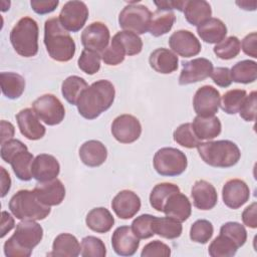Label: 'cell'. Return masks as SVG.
Wrapping results in <instances>:
<instances>
[{
    "label": "cell",
    "instance_id": "6da1fadb",
    "mask_svg": "<svg viewBox=\"0 0 257 257\" xmlns=\"http://www.w3.org/2000/svg\"><path fill=\"white\" fill-rule=\"evenodd\" d=\"M115 89L106 79L94 81L80 94L76 106L79 114L86 119H94L113 103Z\"/></svg>",
    "mask_w": 257,
    "mask_h": 257
},
{
    "label": "cell",
    "instance_id": "7a4b0ae2",
    "mask_svg": "<svg viewBox=\"0 0 257 257\" xmlns=\"http://www.w3.org/2000/svg\"><path fill=\"white\" fill-rule=\"evenodd\" d=\"M43 237V228L32 220H23L16 225L14 234L5 241L3 249L7 257H29Z\"/></svg>",
    "mask_w": 257,
    "mask_h": 257
},
{
    "label": "cell",
    "instance_id": "3957f363",
    "mask_svg": "<svg viewBox=\"0 0 257 257\" xmlns=\"http://www.w3.org/2000/svg\"><path fill=\"white\" fill-rule=\"evenodd\" d=\"M44 44L48 55L58 62H67L75 54V42L57 17L49 18L44 23Z\"/></svg>",
    "mask_w": 257,
    "mask_h": 257
},
{
    "label": "cell",
    "instance_id": "277c9868",
    "mask_svg": "<svg viewBox=\"0 0 257 257\" xmlns=\"http://www.w3.org/2000/svg\"><path fill=\"white\" fill-rule=\"evenodd\" d=\"M197 149L204 163L214 168L233 167L241 158L238 146L229 140L200 143Z\"/></svg>",
    "mask_w": 257,
    "mask_h": 257
},
{
    "label": "cell",
    "instance_id": "5b68a950",
    "mask_svg": "<svg viewBox=\"0 0 257 257\" xmlns=\"http://www.w3.org/2000/svg\"><path fill=\"white\" fill-rule=\"evenodd\" d=\"M39 28L31 17H22L10 32V42L17 54L23 57H33L38 52Z\"/></svg>",
    "mask_w": 257,
    "mask_h": 257
},
{
    "label": "cell",
    "instance_id": "8992f818",
    "mask_svg": "<svg viewBox=\"0 0 257 257\" xmlns=\"http://www.w3.org/2000/svg\"><path fill=\"white\" fill-rule=\"evenodd\" d=\"M8 206L14 217L21 221L43 220L51 212L50 207L42 204L34 191L30 190H19L12 196Z\"/></svg>",
    "mask_w": 257,
    "mask_h": 257
},
{
    "label": "cell",
    "instance_id": "52a82bcc",
    "mask_svg": "<svg viewBox=\"0 0 257 257\" xmlns=\"http://www.w3.org/2000/svg\"><path fill=\"white\" fill-rule=\"evenodd\" d=\"M153 164L159 175L164 177H175L186 171L188 160L181 150L166 147L156 152Z\"/></svg>",
    "mask_w": 257,
    "mask_h": 257
},
{
    "label": "cell",
    "instance_id": "ba28073f",
    "mask_svg": "<svg viewBox=\"0 0 257 257\" xmlns=\"http://www.w3.org/2000/svg\"><path fill=\"white\" fill-rule=\"evenodd\" d=\"M152 14L147 6L133 2L120 11L118 25L123 30L132 31L136 34H144L149 31Z\"/></svg>",
    "mask_w": 257,
    "mask_h": 257
},
{
    "label": "cell",
    "instance_id": "9c48e42d",
    "mask_svg": "<svg viewBox=\"0 0 257 257\" xmlns=\"http://www.w3.org/2000/svg\"><path fill=\"white\" fill-rule=\"evenodd\" d=\"M32 109L36 115L48 125L59 124L65 116L62 102L51 93H46L32 102Z\"/></svg>",
    "mask_w": 257,
    "mask_h": 257
},
{
    "label": "cell",
    "instance_id": "30bf717a",
    "mask_svg": "<svg viewBox=\"0 0 257 257\" xmlns=\"http://www.w3.org/2000/svg\"><path fill=\"white\" fill-rule=\"evenodd\" d=\"M88 18V8L82 1L72 0L66 2L59 13V22L62 27L70 32L79 31Z\"/></svg>",
    "mask_w": 257,
    "mask_h": 257
},
{
    "label": "cell",
    "instance_id": "8fae6325",
    "mask_svg": "<svg viewBox=\"0 0 257 257\" xmlns=\"http://www.w3.org/2000/svg\"><path fill=\"white\" fill-rule=\"evenodd\" d=\"M221 104V95L212 85H203L197 89L193 98V107L197 115L213 116Z\"/></svg>",
    "mask_w": 257,
    "mask_h": 257
},
{
    "label": "cell",
    "instance_id": "7c38bea8",
    "mask_svg": "<svg viewBox=\"0 0 257 257\" xmlns=\"http://www.w3.org/2000/svg\"><path fill=\"white\" fill-rule=\"evenodd\" d=\"M111 134L118 143L132 144L141 137L142 124L132 114H120L111 123Z\"/></svg>",
    "mask_w": 257,
    "mask_h": 257
},
{
    "label": "cell",
    "instance_id": "4fadbf2b",
    "mask_svg": "<svg viewBox=\"0 0 257 257\" xmlns=\"http://www.w3.org/2000/svg\"><path fill=\"white\" fill-rule=\"evenodd\" d=\"M80 38L84 49L101 53L108 46L110 33L103 22L95 21L83 29Z\"/></svg>",
    "mask_w": 257,
    "mask_h": 257
},
{
    "label": "cell",
    "instance_id": "5bb4252c",
    "mask_svg": "<svg viewBox=\"0 0 257 257\" xmlns=\"http://www.w3.org/2000/svg\"><path fill=\"white\" fill-rule=\"evenodd\" d=\"M183 69L179 76V84L187 85L202 81L209 77L213 71V63L211 60L198 57L190 61L182 63Z\"/></svg>",
    "mask_w": 257,
    "mask_h": 257
},
{
    "label": "cell",
    "instance_id": "9a60e30c",
    "mask_svg": "<svg viewBox=\"0 0 257 257\" xmlns=\"http://www.w3.org/2000/svg\"><path fill=\"white\" fill-rule=\"evenodd\" d=\"M170 48L182 57L196 56L201 51V43L189 30H177L169 38Z\"/></svg>",
    "mask_w": 257,
    "mask_h": 257
},
{
    "label": "cell",
    "instance_id": "2e32d148",
    "mask_svg": "<svg viewBox=\"0 0 257 257\" xmlns=\"http://www.w3.org/2000/svg\"><path fill=\"white\" fill-rule=\"evenodd\" d=\"M250 198L248 185L240 179L227 181L222 188V199L224 204L230 209H239Z\"/></svg>",
    "mask_w": 257,
    "mask_h": 257
},
{
    "label": "cell",
    "instance_id": "e0dca14e",
    "mask_svg": "<svg viewBox=\"0 0 257 257\" xmlns=\"http://www.w3.org/2000/svg\"><path fill=\"white\" fill-rule=\"evenodd\" d=\"M15 117L21 135L27 140L37 141L44 137L46 128L39 121V117L32 108L21 109Z\"/></svg>",
    "mask_w": 257,
    "mask_h": 257
},
{
    "label": "cell",
    "instance_id": "ac0fdd59",
    "mask_svg": "<svg viewBox=\"0 0 257 257\" xmlns=\"http://www.w3.org/2000/svg\"><path fill=\"white\" fill-rule=\"evenodd\" d=\"M140 197L131 190L118 192L111 201V208L115 215L122 220L133 218L141 209Z\"/></svg>",
    "mask_w": 257,
    "mask_h": 257
},
{
    "label": "cell",
    "instance_id": "d6986e66",
    "mask_svg": "<svg viewBox=\"0 0 257 257\" xmlns=\"http://www.w3.org/2000/svg\"><path fill=\"white\" fill-rule=\"evenodd\" d=\"M111 246L119 256H133L140 246V239L135 235L132 227L120 226L112 233Z\"/></svg>",
    "mask_w": 257,
    "mask_h": 257
},
{
    "label": "cell",
    "instance_id": "ffe728a7",
    "mask_svg": "<svg viewBox=\"0 0 257 257\" xmlns=\"http://www.w3.org/2000/svg\"><path fill=\"white\" fill-rule=\"evenodd\" d=\"M38 200L46 206H57L65 198V187L57 178L47 182H39L34 188Z\"/></svg>",
    "mask_w": 257,
    "mask_h": 257
},
{
    "label": "cell",
    "instance_id": "44dd1931",
    "mask_svg": "<svg viewBox=\"0 0 257 257\" xmlns=\"http://www.w3.org/2000/svg\"><path fill=\"white\" fill-rule=\"evenodd\" d=\"M31 173L32 177L40 183L51 181L59 175L60 165L52 155L40 154L33 160Z\"/></svg>",
    "mask_w": 257,
    "mask_h": 257
},
{
    "label": "cell",
    "instance_id": "7402d4cb",
    "mask_svg": "<svg viewBox=\"0 0 257 257\" xmlns=\"http://www.w3.org/2000/svg\"><path fill=\"white\" fill-rule=\"evenodd\" d=\"M191 196L194 206L203 211L213 209L218 202V194L215 187L205 180L195 182L191 190Z\"/></svg>",
    "mask_w": 257,
    "mask_h": 257
},
{
    "label": "cell",
    "instance_id": "603a6c76",
    "mask_svg": "<svg viewBox=\"0 0 257 257\" xmlns=\"http://www.w3.org/2000/svg\"><path fill=\"white\" fill-rule=\"evenodd\" d=\"M163 213H165L167 217L173 218L182 223L188 220L191 216L192 206L188 197L179 191L173 193L168 198L164 205Z\"/></svg>",
    "mask_w": 257,
    "mask_h": 257
},
{
    "label": "cell",
    "instance_id": "cb8c5ba5",
    "mask_svg": "<svg viewBox=\"0 0 257 257\" xmlns=\"http://www.w3.org/2000/svg\"><path fill=\"white\" fill-rule=\"evenodd\" d=\"M79 158L87 167H99L106 161L107 150L99 141H86L79 148Z\"/></svg>",
    "mask_w": 257,
    "mask_h": 257
},
{
    "label": "cell",
    "instance_id": "d4e9b609",
    "mask_svg": "<svg viewBox=\"0 0 257 257\" xmlns=\"http://www.w3.org/2000/svg\"><path fill=\"white\" fill-rule=\"evenodd\" d=\"M149 62L155 71L162 74H170L178 69L179 59L172 50L161 47L150 54Z\"/></svg>",
    "mask_w": 257,
    "mask_h": 257
},
{
    "label": "cell",
    "instance_id": "484cf974",
    "mask_svg": "<svg viewBox=\"0 0 257 257\" xmlns=\"http://www.w3.org/2000/svg\"><path fill=\"white\" fill-rule=\"evenodd\" d=\"M197 32L203 41L209 44H217L225 39L227 27L222 20L211 17L197 26Z\"/></svg>",
    "mask_w": 257,
    "mask_h": 257
},
{
    "label": "cell",
    "instance_id": "4316f807",
    "mask_svg": "<svg viewBox=\"0 0 257 257\" xmlns=\"http://www.w3.org/2000/svg\"><path fill=\"white\" fill-rule=\"evenodd\" d=\"M80 254V245L77 238L69 233L57 235L52 244V251L48 256L76 257Z\"/></svg>",
    "mask_w": 257,
    "mask_h": 257
},
{
    "label": "cell",
    "instance_id": "83f0119b",
    "mask_svg": "<svg viewBox=\"0 0 257 257\" xmlns=\"http://www.w3.org/2000/svg\"><path fill=\"white\" fill-rule=\"evenodd\" d=\"M193 130L197 138L201 140H213L221 134L222 124L220 119L213 116H200L197 115L192 123Z\"/></svg>",
    "mask_w": 257,
    "mask_h": 257
},
{
    "label": "cell",
    "instance_id": "f1b7e54d",
    "mask_svg": "<svg viewBox=\"0 0 257 257\" xmlns=\"http://www.w3.org/2000/svg\"><path fill=\"white\" fill-rule=\"evenodd\" d=\"M183 12L186 20L190 24L199 26L211 18L212 8L205 0H186Z\"/></svg>",
    "mask_w": 257,
    "mask_h": 257
},
{
    "label": "cell",
    "instance_id": "f546056e",
    "mask_svg": "<svg viewBox=\"0 0 257 257\" xmlns=\"http://www.w3.org/2000/svg\"><path fill=\"white\" fill-rule=\"evenodd\" d=\"M85 223L86 226L93 232L103 234L112 228L114 224V218L106 208L97 207L91 209L87 213Z\"/></svg>",
    "mask_w": 257,
    "mask_h": 257
},
{
    "label": "cell",
    "instance_id": "4dcf8cb0",
    "mask_svg": "<svg viewBox=\"0 0 257 257\" xmlns=\"http://www.w3.org/2000/svg\"><path fill=\"white\" fill-rule=\"evenodd\" d=\"M0 83L3 94L9 99L20 97L25 89L24 77L16 72H1Z\"/></svg>",
    "mask_w": 257,
    "mask_h": 257
},
{
    "label": "cell",
    "instance_id": "1f68e13d",
    "mask_svg": "<svg viewBox=\"0 0 257 257\" xmlns=\"http://www.w3.org/2000/svg\"><path fill=\"white\" fill-rule=\"evenodd\" d=\"M175 22L176 15L173 11L157 9L152 14L149 31L155 37L162 36L172 29Z\"/></svg>",
    "mask_w": 257,
    "mask_h": 257
},
{
    "label": "cell",
    "instance_id": "d6a6232c",
    "mask_svg": "<svg viewBox=\"0 0 257 257\" xmlns=\"http://www.w3.org/2000/svg\"><path fill=\"white\" fill-rule=\"evenodd\" d=\"M232 81L237 83H252L257 78V63L254 60H242L237 62L230 69Z\"/></svg>",
    "mask_w": 257,
    "mask_h": 257
},
{
    "label": "cell",
    "instance_id": "836d02e7",
    "mask_svg": "<svg viewBox=\"0 0 257 257\" xmlns=\"http://www.w3.org/2000/svg\"><path fill=\"white\" fill-rule=\"evenodd\" d=\"M88 87L87 82L80 76L70 75L61 84V93L67 102L76 105L82 91Z\"/></svg>",
    "mask_w": 257,
    "mask_h": 257
},
{
    "label": "cell",
    "instance_id": "e575fe53",
    "mask_svg": "<svg viewBox=\"0 0 257 257\" xmlns=\"http://www.w3.org/2000/svg\"><path fill=\"white\" fill-rule=\"evenodd\" d=\"M33 155L28 150L19 152L10 162L15 176L21 181H30L32 177L31 168L33 163Z\"/></svg>",
    "mask_w": 257,
    "mask_h": 257
},
{
    "label": "cell",
    "instance_id": "d590c367",
    "mask_svg": "<svg viewBox=\"0 0 257 257\" xmlns=\"http://www.w3.org/2000/svg\"><path fill=\"white\" fill-rule=\"evenodd\" d=\"M183 226L181 222L170 217H156L154 222V232L166 239H176L182 234Z\"/></svg>",
    "mask_w": 257,
    "mask_h": 257
},
{
    "label": "cell",
    "instance_id": "8d00e7d4",
    "mask_svg": "<svg viewBox=\"0 0 257 257\" xmlns=\"http://www.w3.org/2000/svg\"><path fill=\"white\" fill-rule=\"evenodd\" d=\"M180 188L173 183H160L156 185L150 194V204L158 212H163L164 205L168 198Z\"/></svg>",
    "mask_w": 257,
    "mask_h": 257
},
{
    "label": "cell",
    "instance_id": "74e56055",
    "mask_svg": "<svg viewBox=\"0 0 257 257\" xmlns=\"http://www.w3.org/2000/svg\"><path fill=\"white\" fill-rule=\"evenodd\" d=\"M238 246L227 236L219 234L209 245L208 252L212 257H232L237 253Z\"/></svg>",
    "mask_w": 257,
    "mask_h": 257
},
{
    "label": "cell",
    "instance_id": "f35d334b",
    "mask_svg": "<svg viewBox=\"0 0 257 257\" xmlns=\"http://www.w3.org/2000/svg\"><path fill=\"white\" fill-rule=\"evenodd\" d=\"M112 38H114L121 45L125 55H137L143 49V41L141 37L132 31H118L113 35Z\"/></svg>",
    "mask_w": 257,
    "mask_h": 257
},
{
    "label": "cell",
    "instance_id": "ab89813d",
    "mask_svg": "<svg viewBox=\"0 0 257 257\" xmlns=\"http://www.w3.org/2000/svg\"><path fill=\"white\" fill-rule=\"evenodd\" d=\"M240 50L241 42L238 37L233 35L217 43L213 48V51L217 57L223 60H230L235 58L240 53Z\"/></svg>",
    "mask_w": 257,
    "mask_h": 257
},
{
    "label": "cell",
    "instance_id": "60d3db41",
    "mask_svg": "<svg viewBox=\"0 0 257 257\" xmlns=\"http://www.w3.org/2000/svg\"><path fill=\"white\" fill-rule=\"evenodd\" d=\"M247 95L245 89H231L226 91L222 96L221 108L228 114H235L239 109Z\"/></svg>",
    "mask_w": 257,
    "mask_h": 257
},
{
    "label": "cell",
    "instance_id": "b9f144b4",
    "mask_svg": "<svg viewBox=\"0 0 257 257\" xmlns=\"http://www.w3.org/2000/svg\"><path fill=\"white\" fill-rule=\"evenodd\" d=\"M174 141L187 149H194L199 146L201 143L200 140L197 138V136L194 133L192 123L186 122L180 124L174 132Z\"/></svg>",
    "mask_w": 257,
    "mask_h": 257
},
{
    "label": "cell",
    "instance_id": "7bdbcfd3",
    "mask_svg": "<svg viewBox=\"0 0 257 257\" xmlns=\"http://www.w3.org/2000/svg\"><path fill=\"white\" fill-rule=\"evenodd\" d=\"M213 224L205 219L195 221L190 228V239L196 243L206 244L213 236Z\"/></svg>",
    "mask_w": 257,
    "mask_h": 257
},
{
    "label": "cell",
    "instance_id": "ee69618b",
    "mask_svg": "<svg viewBox=\"0 0 257 257\" xmlns=\"http://www.w3.org/2000/svg\"><path fill=\"white\" fill-rule=\"evenodd\" d=\"M156 216L143 214L137 217L132 223V230L139 239H148L155 235L154 222Z\"/></svg>",
    "mask_w": 257,
    "mask_h": 257
},
{
    "label": "cell",
    "instance_id": "f6af8a7d",
    "mask_svg": "<svg viewBox=\"0 0 257 257\" xmlns=\"http://www.w3.org/2000/svg\"><path fill=\"white\" fill-rule=\"evenodd\" d=\"M80 255L82 257H104L106 248L101 239L94 236H86L81 240Z\"/></svg>",
    "mask_w": 257,
    "mask_h": 257
},
{
    "label": "cell",
    "instance_id": "bcb514c9",
    "mask_svg": "<svg viewBox=\"0 0 257 257\" xmlns=\"http://www.w3.org/2000/svg\"><path fill=\"white\" fill-rule=\"evenodd\" d=\"M101 55L97 52L83 49L78 57L77 64L80 70L88 75L95 74L100 69Z\"/></svg>",
    "mask_w": 257,
    "mask_h": 257
},
{
    "label": "cell",
    "instance_id": "7dc6e473",
    "mask_svg": "<svg viewBox=\"0 0 257 257\" xmlns=\"http://www.w3.org/2000/svg\"><path fill=\"white\" fill-rule=\"evenodd\" d=\"M220 234L229 237L238 248L242 247L247 241V231L243 225L238 222H227L220 228Z\"/></svg>",
    "mask_w": 257,
    "mask_h": 257
},
{
    "label": "cell",
    "instance_id": "c3c4849f",
    "mask_svg": "<svg viewBox=\"0 0 257 257\" xmlns=\"http://www.w3.org/2000/svg\"><path fill=\"white\" fill-rule=\"evenodd\" d=\"M101 59L106 65L115 66L120 64L125 57V52L121 45L114 39H111L110 44L101 52Z\"/></svg>",
    "mask_w": 257,
    "mask_h": 257
},
{
    "label": "cell",
    "instance_id": "681fc988",
    "mask_svg": "<svg viewBox=\"0 0 257 257\" xmlns=\"http://www.w3.org/2000/svg\"><path fill=\"white\" fill-rule=\"evenodd\" d=\"M256 106H257V93L251 91L249 95H246L240 109V116L246 121H254L256 119Z\"/></svg>",
    "mask_w": 257,
    "mask_h": 257
},
{
    "label": "cell",
    "instance_id": "f907efd6",
    "mask_svg": "<svg viewBox=\"0 0 257 257\" xmlns=\"http://www.w3.org/2000/svg\"><path fill=\"white\" fill-rule=\"evenodd\" d=\"M24 150H28L26 145L23 144L21 141L19 140H15V139H11L3 144H1V158L4 162L10 164L11 160L21 151Z\"/></svg>",
    "mask_w": 257,
    "mask_h": 257
},
{
    "label": "cell",
    "instance_id": "816d5d0a",
    "mask_svg": "<svg viewBox=\"0 0 257 257\" xmlns=\"http://www.w3.org/2000/svg\"><path fill=\"white\" fill-rule=\"evenodd\" d=\"M171 248L160 240H155L144 246L141 253L142 257H169Z\"/></svg>",
    "mask_w": 257,
    "mask_h": 257
},
{
    "label": "cell",
    "instance_id": "f5cc1de1",
    "mask_svg": "<svg viewBox=\"0 0 257 257\" xmlns=\"http://www.w3.org/2000/svg\"><path fill=\"white\" fill-rule=\"evenodd\" d=\"M210 76L214 83L220 87H228L232 83L231 73L228 67H216Z\"/></svg>",
    "mask_w": 257,
    "mask_h": 257
},
{
    "label": "cell",
    "instance_id": "db71d44e",
    "mask_svg": "<svg viewBox=\"0 0 257 257\" xmlns=\"http://www.w3.org/2000/svg\"><path fill=\"white\" fill-rule=\"evenodd\" d=\"M58 0H31L30 5L32 10L40 15L50 13L58 6Z\"/></svg>",
    "mask_w": 257,
    "mask_h": 257
},
{
    "label": "cell",
    "instance_id": "11a10c76",
    "mask_svg": "<svg viewBox=\"0 0 257 257\" xmlns=\"http://www.w3.org/2000/svg\"><path fill=\"white\" fill-rule=\"evenodd\" d=\"M256 42H257V33L256 32H251L248 35H246L243 38L242 43H241L243 52L246 55H249L253 58H257Z\"/></svg>",
    "mask_w": 257,
    "mask_h": 257
},
{
    "label": "cell",
    "instance_id": "9f6ffc18",
    "mask_svg": "<svg viewBox=\"0 0 257 257\" xmlns=\"http://www.w3.org/2000/svg\"><path fill=\"white\" fill-rule=\"evenodd\" d=\"M257 203L253 202L248 207H246L242 213V221L244 225H246L249 228L255 229L257 228Z\"/></svg>",
    "mask_w": 257,
    "mask_h": 257
},
{
    "label": "cell",
    "instance_id": "6f0895ef",
    "mask_svg": "<svg viewBox=\"0 0 257 257\" xmlns=\"http://www.w3.org/2000/svg\"><path fill=\"white\" fill-rule=\"evenodd\" d=\"M14 219L13 217L6 211H2V219H1V235L0 237L3 238L9 231L14 228Z\"/></svg>",
    "mask_w": 257,
    "mask_h": 257
},
{
    "label": "cell",
    "instance_id": "680465c9",
    "mask_svg": "<svg viewBox=\"0 0 257 257\" xmlns=\"http://www.w3.org/2000/svg\"><path fill=\"white\" fill-rule=\"evenodd\" d=\"M185 1H155V5L158 7V9L162 10H170L172 9H178L179 11L184 10L185 6Z\"/></svg>",
    "mask_w": 257,
    "mask_h": 257
},
{
    "label": "cell",
    "instance_id": "91938a15",
    "mask_svg": "<svg viewBox=\"0 0 257 257\" xmlns=\"http://www.w3.org/2000/svg\"><path fill=\"white\" fill-rule=\"evenodd\" d=\"M14 125L6 120H1V144L9 141L14 136Z\"/></svg>",
    "mask_w": 257,
    "mask_h": 257
},
{
    "label": "cell",
    "instance_id": "94428289",
    "mask_svg": "<svg viewBox=\"0 0 257 257\" xmlns=\"http://www.w3.org/2000/svg\"><path fill=\"white\" fill-rule=\"evenodd\" d=\"M1 174H2V177H1V197H5L6 194L8 193V191L10 190V187H11V179H10V176L9 174L6 172V170L1 167Z\"/></svg>",
    "mask_w": 257,
    "mask_h": 257
},
{
    "label": "cell",
    "instance_id": "6125c7cd",
    "mask_svg": "<svg viewBox=\"0 0 257 257\" xmlns=\"http://www.w3.org/2000/svg\"><path fill=\"white\" fill-rule=\"evenodd\" d=\"M236 4L238 6H240V8L244 9V10H250V11H253L256 9V5H257V2L256 1H236Z\"/></svg>",
    "mask_w": 257,
    "mask_h": 257
}]
</instances>
